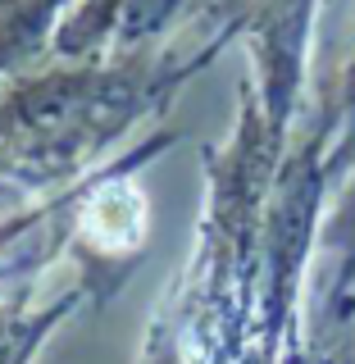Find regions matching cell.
<instances>
[{
    "instance_id": "obj_1",
    "label": "cell",
    "mask_w": 355,
    "mask_h": 364,
    "mask_svg": "<svg viewBox=\"0 0 355 364\" xmlns=\"http://www.w3.org/2000/svg\"><path fill=\"white\" fill-rule=\"evenodd\" d=\"M83 232L96 242L100 250H128L142 242L146 232V200L132 182H110L91 196L87 214H83Z\"/></svg>"
}]
</instances>
